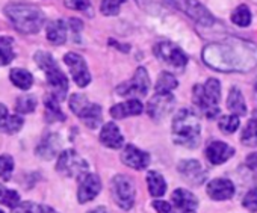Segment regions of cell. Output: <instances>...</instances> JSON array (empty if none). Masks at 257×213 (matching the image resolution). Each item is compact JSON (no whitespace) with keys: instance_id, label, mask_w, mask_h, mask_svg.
Segmentation results:
<instances>
[{"instance_id":"6da1fadb","label":"cell","mask_w":257,"mask_h":213,"mask_svg":"<svg viewBox=\"0 0 257 213\" xmlns=\"http://www.w3.org/2000/svg\"><path fill=\"white\" fill-rule=\"evenodd\" d=\"M201 56L209 68L222 73H246L257 67V47L239 38L207 44Z\"/></svg>"},{"instance_id":"7a4b0ae2","label":"cell","mask_w":257,"mask_h":213,"mask_svg":"<svg viewBox=\"0 0 257 213\" xmlns=\"http://www.w3.org/2000/svg\"><path fill=\"white\" fill-rule=\"evenodd\" d=\"M5 14L11 20L16 31L25 35L38 34L46 22L44 13L31 4H10L5 8Z\"/></svg>"},{"instance_id":"3957f363","label":"cell","mask_w":257,"mask_h":213,"mask_svg":"<svg viewBox=\"0 0 257 213\" xmlns=\"http://www.w3.org/2000/svg\"><path fill=\"white\" fill-rule=\"evenodd\" d=\"M176 144L189 150L197 148L201 141V126L198 117L191 109H182L176 114L171 126Z\"/></svg>"},{"instance_id":"277c9868","label":"cell","mask_w":257,"mask_h":213,"mask_svg":"<svg viewBox=\"0 0 257 213\" xmlns=\"http://www.w3.org/2000/svg\"><path fill=\"white\" fill-rule=\"evenodd\" d=\"M219 98H221V85L219 80L213 77L207 79L203 85H195L192 88L194 104L209 120H213L219 115Z\"/></svg>"},{"instance_id":"5b68a950","label":"cell","mask_w":257,"mask_h":213,"mask_svg":"<svg viewBox=\"0 0 257 213\" xmlns=\"http://www.w3.org/2000/svg\"><path fill=\"white\" fill-rule=\"evenodd\" d=\"M35 62L37 65L46 73L47 77V83L52 88V94L59 100H65L67 92H68V79L67 76L61 71V68L58 67L56 61L53 59V56L49 52H37L35 53Z\"/></svg>"},{"instance_id":"8992f818","label":"cell","mask_w":257,"mask_h":213,"mask_svg":"<svg viewBox=\"0 0 257 213\" xmlns=\"http://www.w3.org/2000/svg\"><path fill=\"white\" fill-rule=\"evenodd\" d=\"M70 109L89 129H97L101 124V108L95 103H91L82 94H73L70 97Z\"/></svg>"},{"instance_id":"52a82bcc","label":"cell","mask_w":257,"mask_h":213,"mask_svg":"<svg viewBox=\"0 0 257 213\" xmlns=\"http://www.w3.org/2000/svg\"><path fill=\"white\" fill-rule=\"evenodd\" d=\"M110 192H112L113 201L122 210H131L134 207L137 190L131 177L122 175V174L115 175L110 181Z\"/></svg>"},{"instance_id":"ba28073f","label":"cell","mask_w":257,"mask_h":213,"mask_svg":"<svg viewBox=\"0 0 257 213\" xmlns=\"http://www.w3.org/2000/svg\"><path fill=\"white\" fill-rule=\"evenodd\" d=\"M168 5L173 8L185 13L188 17H191L194 22H197L201 26H212L215 23L213 16L207 11L206 7H203L198 0H167Z\"/></svg>"},{"instance_id":"9c48e42d","label":"cell","mask_w":257,"mask_h":213,"mask_svg":"<svg viewBox=\"0 0 257 213\" xmlns=\"http://www.w3.org/2000/svg\"><path fill=\"white\" fill-rule=\"evenodd\" d=\"M56 169L59 174L65 177H77L80 178L88 171V163L83 157H80L74 150H65L59 154Z\"/></svg>"},{"instance_id":"30bf717a","label":"cell","mask_w":257,"mask_h":213,"mask_svg":"<svg viewBox=\"0 0 257 213\" xmlns=\"http://www.w3.org/2000/svg\"><path fill=\"white\" fill-rule=\"evenodd\" d=\"M149 88H150L149 73L144 67H140L131 80H127V82L116 86V94L122 95V97H128V95L146 97L149 92Z\"/></svg>"},{"instance_id":"8fae6325","label":"cell","mask_w":257,"mask_h":213,"mask_svg":"<svg viewBox=\"0 0 257 213\" xmlns=\"http://www.w3.org/2000/svg\"><path fill=\"white\" fill-rule=\"evenodd\" d=\"M153 52H155L156 58H159L165 64L173 65L176 68H183L188 64V56L183 53V50L180 47H177L176 44L170 43V41L158 43L153 47Z\"/></svg>"},{"instance_id":"7c38bea8","label":"cell","mask_w":257,"mask_h":213,"mask_svg":"<svg viewBox=\"0 0 257 213\" xmlns=\"http://www.w3.org/2000/svg\"><path fill=\"white\" fill-rule=\"evenodd\" d=\"M174 95L171 92H156L147 103V114L153 120H162L174 108Z\"/></svg>"},{"instance_id":"4fadbf2b","label":"cell","mask_w":257,"mask_h":213,"mask_svg":"<svg viewBox=\"0 0 257 213\" xmlns=\"http://www.w3.org/2000/svg\"><path fill=\"white\" fill-rule=\"evenodd\" d=\"M64 62L68 65V68L71 71V76H73V79H74L77 86L85 88V86L89 85L91 74L88 71V65L85 62V59L80 55H77L74 52H70V53H67L64 56Z\"/></svg>"},{"instance_id":"5bb4252c","label":"cell","mask_w":257,"mask_h":213,"mask_svg":"<svg viewBox=\"0 0 257 213\" xmlns=\"http://www.w3.org/2000/svg\"><path fill=\"white\" fill-rule=\"evenodd\" d=\"M101 190V180L97 174L86 172L80 177L79 190H77V199L80 204H85L88 201H92L98 192Z\"/></svg>"},{"instance_id":"9a60e30c","label":"cell","mask_w":257,"mask_h":213,"mask_svg":"<svg viewBox=\"0 0 257 213\" xmlns=\"http://www.w3.org/2000/svg\"><path fill=\"white\" fill-rule=\"evenodd\" d=\"M121 162L134 169H146L150 165V154L132 144H128L124 147L121 153Z\"/></svg>"},{"instance_id":"2e32d148","label":"cell","mask_w":257,"mask_h":213,"mask_svg":"<svg viewBox=\"0 0 257 213\" xmlns=\"http://www.w3.org/2000/svg\"><path fill=\"white\" fill-rule=\"evenodd\" d=\"M177 168H179V172L186 178V181H189L194 186H200L206 181L207 172L204 171V168L201 166L198 160H194V159L182 160Z\"/></svg>"},{"instance_id":"e0dca14e","label":"cell","mask_w":257,"mask_h":213,"mask_svg":"<svg viewBox=\"0 0 257 213\" xmlns=\"http://www.w3.org/2000/svg\"><path fill=\"white\" fill-rule=\"evenodd\" d=\"M176 213H197L198 199L186 189H176L171 196Z\"/></svg>"},{"instance_id":"ac0fdd59","label":"cell","mask_w":257,"mask_h":213,"mask_svg":"<svg viewBox=\"0 0 257 213\" xmlns=\"http://www.w3.org/2000/svg\"><path fill=\"white\" fill-rule=\"evenodd\" d=\"M207 195L215 201H225L234 195V184L227 178H215L207 183Z\"/></svg>"},{"instance_id":"d6986e66","label":"cell","mask_w":257,"mask_h":213,"mask_svg":"<svg viewBox=\"0 0 257 213\" xmlns=\"http://www.w3.org/2000/svg\"><path fill=\"white\" fill-rule=\"evenodd\" d=\"M233 154H234V148L221 141H213L206 148V157L212 165H221L227 162Z\"/></svg>"},{"instance_id":"ffe728a7","label":"cell","mask_w":257,"mask_h":213,"mask_svg":"<svg viewBox=\"0 0 257 213\" xmlns=\"http://www.w3.org/2000/svg\"><path fill=\"white\" fill-rule=\"evenodd\" d=\"M144 111V106L140 100L132 98V100H127L124 103L115 104L113 108H110V117L115 120H122L127 117H134V115H140Z\"/></svg>"},{"instance_id":"44dd1931","label":"cell","mask_w":257,"mask_h":213,"mask_svg":"<svg viewBox=\"0 0 257 213\" xmlns=\"http://www.w3.org/2000/svg\"><path fill=\"white\" fill-rule=\"evenodd\" d=\"M100 142L107 148H121L124 144V136L121 135L115 123H106L100 132Z\"/></svg>"},{"instance_id":"7402d4cb","label":"cell","mask_w":257,"mask_h":213,"mask_svg":"<svg viewBox=\"0 0 257 213\" xmlns=\"http://www.w3.org/2000/svg\"><path fill=\"white\" fill-rule=\"evenodd\" d=\"M23 127V118L20 115H11L5 104L0 103V132L14 135Z\"/></svg>"},{"instance_id":"603a6c76","label":"cell","mask_w":257,"mask_h":213,"mask_svg":"<svg viewBox=\"0 0 257 213\" xmlns=\"http://www.w3.org/2000/svg\"><path fill=\"white\" fill-rule=\"evenodd\" d=\"M59 148H61V138H59V135L49 133V135H46L43 138V141L37 147V154L41 159L50 160V159H53L58 154Z\"/></svg>"},{"instance_id":"cb8c5ba5","label":"cell","mask_w":257,"mask_h":213,"mask_svg":"<svg viewBox=\"0 0 257 213\" xmlns=\"http://www.w3.org/2000/svg\"><path fill=\"white\" fill-rule=\"evenodd\" d=\"M67 23L64 20H55L47 26V40L55 46H62L67 41Z\"/></svg>"},{"instance_id":"d4e9b609","label":"cell","mask_w":257,"mask_h":213,"mask_svg":"<svg viewBox=\"0 0 257 213\" xmlns=\"http://www.w3.org/2000/svg\"><path fill=\"white\" fill-rule=\"evenodd\" d=\"M227 108L231 114L242 117L246 114V104L243 100V95L240 92V89L237 86H233L228 92V98H227Z\"/></svg>"},{"instance_id":"484cf974","label":"cell","mask_w":257,"mask_h":213,"mask_svg":"<svg viewBox=\"0 0 257 213\" xmlns=\"http://www.w3.org/2000/svg\"><path fill=\"white\" fill-rule=\"evenodd\" d=\"M240 142L246 147H257V111L252 112L249 121L246 123L240 135Z\"/></svg>"},{"instance_id":"4316f807","label":"cell","mask_w":257,"mask_h":213,"mask_svg":"<svg viewBox=\"0 0 257 213\" xmlns=\"http://www.w3.org/2000/svg\"><path fill=\"white\" fill-rule=\"evenodd\" d=\"M46 118L49 123H53V121H65V115L62 114L61 108H59V100L53 95V94H49L46 97Z\"/></svg>"},{"instance_id":"83f0119b","label":"cell","mask_w":257,"mask_h":213,"mask_svg":"<svg viewBox=\"0 0 257 213\" xmlns=\"http://www.w3.org/2000/svg\"><path fill=\"white\" fill-rule=\"evenodd\" d=\"M10 79H11V82H13L17 88H20V89H23V91H28V89L32 88V85H34V77H32V74H31L28 70H23V68H14V70H11Z\"/></svg>"},{"instance_id":"f1b7e54d","label":"cell","mask_w":257,"mask_h":213,"mask_svg":"<svg viewBox=\"0 0 257 213\" xmlns=\"http://www.w3.org/2000/svg\"><path fill=\"white\" fill-rule=\"evenodd\" d=\"M147 183H149V190L152 196H162L167 190V183L164 177L156 172V171H149L147 172Z\"/></svg>"},{"instance_id":"f546056e","label":"cell","mask_w":257,"mask_h":213,"mask_svg":"<svg viewBox=\"0 0 257 213\" xmlns=\"http://www.w3.org/2000/svg\"><path fill=\"white\" fill-rule=\"evenodd\" d=\"M13 38L0 37V67L8 65L16 58L14 49H13Z\"/></svg>"},{"instance_id":"4dcf8cb0","label":"cell","mask_w":257,"mask_h":213,"mask_svg":"<svg viewBox=\"0 0 257 213\" xmlns=\"http://www.w3.org/2000/svg\"><path fill=\"white\" fill-rule=\"evenodd\" d=\"M14 213H58L49 205H43L32 201H25L14 208Z\"/></svg>"},{"instance_id":"1f68e13d","label":"cell","mask_w":257,"mask_h":213,"mask_svg":"<svg viewBox=\"0 0 257 213\" xmlns=\"http://www.w3.org/2000/svg\"><path fill=\"white\" fill-rule=\"evenodd\" d=\"M177 85H179L177 79L171 73L164 71V73H161L155 89H156V92H171L173 89L177 88Z\"/></svg>"},{"instance_id":"d6a6232c","label":"cell","mask_w":257,"mask_h":213,"mask_svg":"<svg viewBox=\"0 0 257 213\" xmlns=\"http://www.w3.org/2000/svg\"><path fill=\"white\" fill-rule=\"evenodd\" d=\"M231 22L236 25V26H240V28H246L249 26L251 23V11L246 5H240L237 7L233 14H231Z\"/></svg>"},{"instance_id":"836d02e7","label":"cell","mask_w":257,"mask_h":213,"mask_svg":"<svg viewBox=\"0 0 257 213\" xmlns=\"http://www.w3.org/2000/svg\"><path fill=\"white\" fill-rule=\"evenodd\" d=\"M0 202H2L4 205L11 207V208H16L20 204V195L16 190L8 189L4 184H0Z\"/></svg>"},{"instance_id":"e575fe53","label":"cell","mask_w":257,"mask_h":213,"mask_svg":"<svg viewBox=\"0 0 257 213\" xmlns=\"http://www.w3.org/2000/svg\"><path fill=\"white\" fill-rule=\"evenodd\" d=\"M37 108V98L34 95H22L16 101V111L19 114H31Z\"/></svg>"},{"instance_id":"d590c367","label":"cell","mask_w":257,"mask_h":213,"mask_svg":"<svg viewBox=\"0 0 257 213\" xmlns=\"http://www.w3.org/2000/svg\"><path fill=\"white\" fill-rule=\"evenodd\" d=\"M239 117L237 115H225V117H221V120H219V123H218V126H219V129L224 132V133H227V135H230V133H233V132H236L237 130V127H239Z\"/></svg>"},{"instance_id":"8d00e7d4","label":"cell","mask_w":257,"mask_h":213,"mask_svg":"<svg viewBox=\"0 0 257 213\" xmlns=\"http://www.w3.org/2000/svg\"><path fill=\"white\" fill-rule=\"evenodd\" d=\"M64 5L70 10L80 11V13L92 17V5L89 0H64Z\"/></svg>"},{"instance_id":"74e56055","label":"cell","mask_w":257,"mask_h":213,"mask_svg":"<svg viewBox=\"0 0 257 213\" xmlns=\"http://www.w3.org/2000/svg\"><path fill=\"white\" fill-rule=\"evenodd\" d=\"M14 171V159L8 154L0 156V178L4 180H11Z\"/></svg>"},{"instance_id":"f35d334b","label":"cell","mask_w":257,"mask_h":213,"mask_svg":"<svg viewBox=\"0 0 257 213\" xmlns=\"http://www.w3.org/2000/svg\"><path fill=\"white\" fill-rule=\"evenodd\" d=\"M125 2V0H103L100 5V11L103 16L112 17V16H118L121 5Z\"/></svg>"},{"instance_id":"ab89813d","label":"cell","mask_w":257,"mask_h":213,"mask_svg":"<svg viewBox=\"0 0 257 213\" xmlns=\"http://www.w3.org/2000/svg\"><path fill=\"white\" fill-rule=\"evenodd\" d=\"M242 205L249 211H257V187H252L246 192L242 199Z\"/></svg>"},{"instance_id":"60d3db41","label":"cell","mask_w":257,"mask_h":213,"mask_svg":"<svg viewBox=\"0 0 257 213\" xmlns=\"http://www.w3.org/2000/svg\"><path fill=\"white\" fill-rule=\"evenodd\" d=\"M153 207L156 208V211H158V213H176V211H174V207H173L170 202L162 201V199H156V201H153Z\"/></svg>"},{"instance_id":"b9f144b4","label":"cell","mask_w":257,"mask_h":213,"mask_svg":"<svg viewBox=\"0 0 257 213\" xmlns=\"http://www.w3.org/2000/svg\"><path fill=\"white\" fill-rule=\"evenodd\" d=\"M246 166L257 175V153H251L246 157Z\"/></svg>"},{"instance_id":"7bdbcfd3","label":"cell","mask_w":257,"mask_h":213,"mask_svg":"<svg viewBox=\"0 0 257 213\" xmlns=\"http://www.w3.org/2000/svg\"><path fill=\"white\" fill-rule=\"evenodd\" d=\"M68 26L71 28V31H73L74 34H79V32L83 29V23H82L80 20H77V19H70V20H68Z\"/></svg>"},{"instance_id":"ee69618b","label":"cell","mask_w":257,"mask_h":213,"mask_svg":"<svg viewBox=\"0 0 257 213\" xmlns=\"http://www.w3.org/2000/svg\"><path fill=\"white\" fill-rule=\"evenodd\" d=\"M109 44H110V46H116V49L121 50V52H124V53H127L128 50H131V46H127V44H119V43H116L115 40H109Z\"/></svg>"},{"instance_id":"f6af8a7d","label":"cell","mask_w":257,"mask_h":213,"mask_svg":"<svg viewBox=\"0 0 257 213\" xmlns=\"http://www.w3.org/2000/svg\"><path fill=\"white\" fill-rule=\"evenodd\" d=\"M88 213H109V211L106 210V207H95L94 210H91Z\"/></svg>"},{"instance_id":"bcb514c9","label":"cell","mask_w":257,"mask_h":213,"mask_svg":"<svg viewBox=\"0 0 257 213\" xmlns=\"http://www.w3.org/2000/svg\"><path fill=\"white\" fill-rule=\"evenodd\" d=\"M254 94H255V97H257V80H255V83H254Z\"/></svg>"},{"instance_id":"7dc6e473","label":"cell","mask_w":257,"mask_h":213,"mask_svg":"<svg viewBox=\"0 0 257 213\" xmlns=\"http://www.w3.org/2000/svg\"><path fill=\"white\" fill-rule=\"evenodd\" d=\"M0 213H5V211H4V210H0Z\"/></svg>"}]
</instances>
